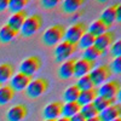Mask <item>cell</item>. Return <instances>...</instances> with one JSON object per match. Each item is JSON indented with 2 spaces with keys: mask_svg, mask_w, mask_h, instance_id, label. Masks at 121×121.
Masks as SVG:
<instances>
[{
  "mask_svg": "<svg viewBox=\"0 0 121 121\" xmlns=\"http://www.w3.org/2000/svg\"><path fill=\"white\" fill-rule=\"evenodd\" d=\"M79 93H80V90L78 88V86L76 85H70L63 93V98L65 100V103L67 102H76Z\"/></svg>",
  "mask_w": 121,
  "mask_h": 121,
  "instance_id": "d4e9b609",
  "label": "cell"
},
{
  "mask_svg": "<svg viewBox=\"0 0 121 121\" xmlns=\"http://www.w3.org/2000/svg\"><path fill=\"white\" fill-rule=\"evenodd\" d=\"M121 115V105L119 103H115L113 105L108 107L103 112L98 113V117L100 121H113Z\"/></svg>",
  "mask_w": 121,
  "mask_h": 121,
  "instance_id": "5bb4252c",
  "label": "cell"
},
{
  "mask_svg": "<svg viewBox=\"0 0 121 121\" xmlns=\"http://www.w3.org/2000/svg\"><path fill=\"white\" fill-rule=\"evenodd\" d=\"M80 104L78 102H67L62 105V116L64 117H72L73 115L80 113Z\"/></svg>",
  "mask_w": 121,
  "mask_h": 121,
  "instance_id": "7402d4cb",
  "label": "cell"
},
{
  "mask_svg": "<svg viewBox=\"0 0 121 121\" xmlns=\"http://www.w3.org/2000/svg\"><path fill=\"white\" fill-rule=\"evenodd\" d=\"M121 21V4H116V22Z\"/></svg>",
  "mask_w": 121,
  "mask_h": 121,
  "instance_id": "d590c367",
  "label": "cell"
},
{
  "mask_svg": "<svg viewBox=\"0 0 121 121\" xmlns=\"http://www.w3.org/2000/svg\"><path fill=\"white\" fill-rule=\"evenodd\" d=\"M109 68H110V70H112V73H114V74H120V72H121V57L114 58L112 65H110Z\"/></svg>",
  "mask_w": 121,
  "mask_h": 121,
  "instance_id": "d6a6232c",
  "label": "cell"
},
{
  "mask_svg": "<svg viewBox=\"0 0 121 121\" xmlns=\"http://www.w3.org/2000/svg\"><path fill=\"white\" fill-rule=\"evenodd\" d=\"M110 53L112 56L116 57H121V40H116L114 41V44L112 45V48H110Z\"/></svg>",
  "mask_w": 121,
  "mask_h": 121,
  "instance_id": "1f68e13d",
  "label": "cell"
},
{
  "mask_svg": "<svg viewBox=\"0 0 121 121\" xmlns=\"http://www.w3.org/2000/svg\"><path fill=\"white\" fill-rule=\"evenodd\" d=\"M78 86V88L80 91H86V90H91V88H95V85L92 82V80L88 75H85V76H81L79 78L78 82L75 84Z\"/></svg>",
  "mask_w": 121,
  "mask_h": 121,
  "instance_id": "f1b7e54d",
  "label": "cell"
},
{
  "mask_svg": "<svg viewBox=\"0 0 121 121\" xmlns=\"http://www.w3.org/2000/svg\"><path fill=\"white\" fill-rule=\"evenodd\" d=\"M45 121H55V120H45Z\"/></svg>",
  "mask_w": 121,
  "mask_h": 121,
  "instance_id": "60d3db41",
  "label": "cell"
},
{
  "mask_svg": "<svg viewBox=\"0 0 121 121\" xmlns=\"http://www.w3.org/2000/svg\"><path fill=\"white\" fill-rule=\"evenodd\" d=\"M69 121H86V119L80 114V113H78V114H75V115H73L72 117L69 119Z\"/></svg>",
  "mask_w": 121,
  "mask_h": 121,
  "instance_id": "e575fe53",
  "label": "cell"
},
{
  "mask_svg": "<svg viewBox=\"0 0 121 121\" xmlns=\"http://www.w3.org/2000/svg\"><path fill=\"white\" fill-rule=\"evenodd\" d=\"M115 102H116V98L108 99V98H104V97H99V96H97V98L92 102V104H93V107L96 108L97 112L100 113V112H103L104 109H107L108 107L115 104Z\"/></svg>",
  "mask_w": 121,
  "mask_h": 121,
  "instance_id": "603a6c76",
  "label": "cell"
},
{
  "mask_svg": "<svg viewBox=\"0 0 121 121\" xmlns=\"http://www.w3.org/2000/svg\"><path fill=\"white\" fill-rule=\"evenodd\" d=\"M86 121H100L98 116H95V117H91V119H87Z\"/></svg>",
  "mask_w": 121,
  "mask_h": 121,
  "instance_id": "f35d334b",
  "label": "cell"
},
{
  "mask_svg": "<svg viewBox=\"0 0 121 121\" xmlns=\"http://www.w3.org/2000/svg\"><path fill=\"white\" fill-rule=\"evenodd\" d=\"M27 0H9V6L7 9L11 11L12 13L19 12L24 9V6L27 5Z\"/></svg>",
  "mask_w": 121,
  "mask_h": 121,
  "instance_id": "4dcf8cb0",
  "label": "cell"
},
{
  "mask_svg": "<svg viewBox=\"0 0 121 121\" xmlns=\"http://www.w3.org/2000/svg\"><path fill=\"white\" fill-rule=\"evenodd\" d=\"M9 6V0H0V11H4Z\"/></svg>",
  "mask_w": 121,
  "mask_h": 121,
  "instance_id": "8d00e7d4",
  "label": "cell"
},
{
  "mask_svg": "<svg viewBox=\"0 0 121 121\" xmlns=\"http://www.w3.org/2000/svg\"><path fill=\"white\" fill-rule=\"evenodd\" d=\"M15 91L10 85H1L0 86V105H5L11 102L15 97Z\"/></svg>",
  "mask_w": 121,
  "mask_h": 121,
  "instance_id": "d6986e66",
  "label": "cell"
},
{
  "mask_svg": "<svg viewBox=\"0 0 121 121\" xmlns=\"http://www.w3.org/2000/svg\"><path fill=\"white\" fill-rule=\"evenodd\" d=\"M98 19H100V21H102L105 26H108V27L112 26L116 21V4L107 7L102 12V15H100V17Z\"/></svg>",
  "mask_w": 121,
  "mask_h": 121,
  "instance_id": "ac0fdd59",
  "label": "cell"
},
{
  "mask_svg": "<svg viewBox=\"0 0 121 121\" xmlns=\"http://www.w3.org/2000/svg\"><path fill=\"white\" fill-rule=\"evenodd\" d=\"M95 39H96V38H95L92 34H90L88 32H86L81 38H80L79 41H78V47L86 50V48H88V47H91V46H93V45H95Z\"/></svg>",
  "mask_w": 121,
  "mask_h": 121,
  "instance_id": "83f0119b",
  "label": "cell"
},
{
  "mask_svg": "<svg viewBox=\"0 0 121 121\" xmlns=\"http://www.w3.org/2000/svg\"><path fill=\"white\" fill-rule=\"evenodd\" d=\"M65 28L62 24H55L46 29V32L43 35V43L46 46H53L58 43H60L64 39Z\"/></svg>",
  "mask_w": 121,
  "mask_h": 121,
  "instance_id": "6da1fadb",
  "label": "cell"
},
{
  "mask_svg": "<svg viewBox=\"0 0 121 121\" xmlns=\"http://www.w3.org/2000/svg\"><path fill=\"white\" fill-rule=\"evenodd\" d=\"M27 12L24 11V10H22V11H19V12H16V13H12L11 16H10L9 18V21H7V26L10 28H12L13 30H16V32L19 33V30H21L24 21H26V18H27Z\"/></svg>",
  "mask_w": 121,
  "mask_h": 121,
  "instance_id": "2e32d148",
  "label": "cell"
},
{
  "mask_svg": "<svg viewBox=\"0 0 121 121\" xmlns=\"http://www.w3.org/2000/svg\"><path fill=\"white\" fill-rule=\"evenodd\" d=\"M113 121H121V119H120V117H117V119H115V120H113Z\"/></svg>",
  "mask_w": 121,
  "mask_h": 121,
  "instance_id": "ab89813d",
  "label": "cell"
},
{
  "mask_svg": "<svg viewBox=\"0 0 121 121\" xmlns=\"http://www.w3.org/2000/svg\"><path fill=\"white\" fill-rule=\"evenodd\" d=\"M115 41V33L114 32H110V30H108V32L100 34L99 36H96L95 39V46L100 50V51L105 52V50L112 46Z\"/></svg>",
  "mask_w": 121,
  "mask_h": 121,
  "instance_id": "8fae6325",
  "label": "cell"
},
{
  "mask_svg": "<svg viewBox=\"0 0 121 121\" xmlns=\"http://www.w3.org/2000/svg\"><path fill=\"white\" fill-rule=\"evenodd\" d=\"M78 50V44H73L62 40L55 48V57L57 62H64V60L69 59L70 56L76 52Z\"/></svg>",
  "mask_w": 121,
  "mask_h": 121,
  "instance_id": "277c9868",
  "label": "cell"
},
{
  "mask_svg": "<svg viewBox=\"0 0 121 121\" xmlns=\"http://www.w3.org/2000/svg\"><path fill=\"white\" fill-rule=\"evenodd\" d=\"M75 60L73 58H69L64 62H62V64L59 65L58 68V76L63 80H68L70 78L74 76V64H75Z\"/></svg>",
  "mask_w": 121,
  "mask_h": 121,
  "instance_id": "9a60e30c",
  "label": "cell"
},
{
  "mask_svg": "<svg viewBox=\"0 0 121 121\" xmlns=\"http://www.w3.org/2000/svg\"><path fill=\"white\" fill-rule=\"evenodd\" d=\"M43 26V18L40 15H32L26 18V21L21 28V34L24 38H29L32 36L33 34H35L38 30L41 28Z\"/></svg>",
  "mask_w": 121,
  "mask_h": 121,
  "instance_id": "3957f363",
  "label": "cell"
},
{
  "mask_svg": "<svg viewBox=\"0 0 121 121\" xmlns=\"http://www.w3.org/2000/svg\"><path fill=\"white\" fill-rule=\"evenodd\" d=\"M98 93H97V88H91V90H86V91H80L79 97L76 102L80 104V107L86 105V104H91L93 100L97 98Z\"/></svg>",
  "mask_w": 121,
  "mask_h": 121,
  "instance_id": "e0dca14e",
  "label": "cell"
},
{
  "mask_svg": "<svg viewBox=\"0 0 121 121\" xmlns=\"http://www.w3.org/2000/svg\"><path fill=\"white\" fill-rule=\"evenodd\" d=\"M62 105L63 103L59 100H55V102L47 104L43 112L45 120H57L58 117L62 116Z\"/></svg>",
  "mask_w": 121,
  "mask_h": 121,
  "instance_id": "30bf717a",
  "label": "cell"
},
{
  "mask_svg": "<svg viewBox=\"0 0 121 121\" xmlns=\"http://www.w3.org/2000/svg\"><path fill=\"white\" fill-rule=\"evenodd\" d=\"M48 90V81L44 78H36L29 82L26 88V95L29 98H38Z\"/></svg>",
  "mask_w": 121,
  "mask_h": 121,
  "instance_id": "7a4b0ae2",
  "label": "cell"
},
{
  "mask_svg": "<svg viewBox=\"0 0 121 121\" xmlns=\"http://www.w3.org/2000/svg\"><path fill=\"white\" fill-rule=\"evenodd\" d=\"M86 32H87V26L84 22H76L73 26H70L68 29H65L63 40L69 41V43H73V44H78L80 38H81Z\"/></svg>",
  "mask_w": 121,
  "mask_h": 121,
  "instance_id": "8992f818",
  "label": "cell"
},
{
  "mask_svg": "<svg viewBox=\"0 0 121 121\" xmlns=\"http://www.w3.org/2000/svg\"><path fill=\"white\" fill-rule=\"evenodd\" d=\"M120 88H121V85H120L119 80H108L107 82L100 85L99 88H97V93L99 97L112 99L119 95Z\"/></svg>",
  "mask_w": 121,
  "mask_h": 121,
  "instance_id": "ba28073f",
  "label": "cell"
},
{
  "mask_svg": "<svg viewBox=\"0 0 121 121\" xmlns=\"http://www.w3.org/2000/svg\"><path fill=\"white\" fill-rule=\"evenodd\" d=\"M27 115H28L27 107L24 104H17L7 110L6 119L7 121H22Z\"/></svg>",
  "mask_w": 121,
  "mask_h": 121,
  "instance_id": "4fadbf2b",
  "label": "cell"
},
{
  "mask_svg": "<svg viewBox=\"0 0 121 121\" xmlns=\"http://www.w3.org/2000/svg\"><path fill=\"white\" fill-rule=\"evenodd\" d=\"M55 121H69V117L60 116V117H58V119H57V120H55Z\"/></svg>",
  "mask_w": 121,
  "mask_h": 121,
  "instance_id": "74e56055",
  "label": "cell"
},
{
  "mask_svg": "<svg viewBox=\"0 0 121 121\" xmlns=\"http://www.w3.org/2000/svg\"><path fill=\"white\" fill-rule=\"evenodd\" d=\"M95 65H96V62H93V60H87L84 58L76 59L74 64V76L79 79L81 76L88 75L91 73V70L95 68Z\"/></svg>",
  "mask_w": 121,
  "mask_h": 121,
  "instance_id": "9c48e42d",
  "label": "cell"
},
{
  "mask_svg": "<svg viewBox=\"0 0 121 121\" xmlns=\"http://www.w3.org/2000/svg\"><path fill=\"white\" fill-rule=\"evenodd\" d=\"M32 78L30 76H27L22 73H17V74H13V76L10 79V86L13 88V91H23L27 88V86L29 85V82L32 81Z\"/></svg>",
  "mask_w": 121,
  "mask_h": 121,
  "instance_id": "7c38bea8",
  "label": "cell"
},
{
  "mask_svg": "<svg viewBox=\"0 0 121 121\" xmlns=\"http://www.w3.org/2000/svg\"><path fill=\"white\" fill-rule=\"evenodd\" d=\"M13 67L10 63H1L0 64V85L3 82L9 81L13 76Z\"/></svg>",
  "mask_w": 121,
  "mask_h": 121,
  "instance_id": "cb8c5ba5",
  "label": "cell"
},
{
  "mask_svg": "<svg viewBox=\"0 0 121 121\" xmlns=\"http://www.w3.org/2000/svg\"><path fill=\"white\" fill-rule=\"evenodd\" d=\"M40 4H41V6L45 7V9H53L58 4V0H43Z\"/></svg>",
  "mask_w": 121,
  "mask_h": 121,
  "instance_id": "836d02e7",
  "label": "cell"
},
{
  "mask_svg": "<svg viewBox=\"0 0 121 121\" xmlns=\"http://www.w3.org/2000/svg\"><path fill=\"white\" fill-rule=\"evenodd\" d=\"M17 34H18V32L13 30L12 28H10L7 24H5L0 28V43L7 44L10 41H12V40L17 36Z\"/></svg>",
  "mask_w": 121,
  "mask_h": 121,
  "instance_id": "44dd1931",
  "label": "cell"
},
{
  "mask_svg": "<svg viewBox=\"0 0 121 121\" xmlns=\"http://www.w3.org/2000/svg\"><path fill=\"white\" fill-rule=\"evenodd\" d=\"M108 29H109V27L105 26L100 19H96L95 22L90 24V27H87V32L96 38V36H99L100 34L108 32Z\"/></svg>",
  "mask_w": 121,
  "mask_h": 121,
  "instance_id": "ffe728a7",
  "label": "cell"
},
{
  "mask_svg": "<svg viewBox=\"0 0 121 121\" xmlns=\"http://www.w3.org/2000/svg\"><path fill=\"white\" fill-rule=\"evenodd\" d=\"M41 68V59L38 56H30L22 60L19 65V73L32 78L38 70Z\"/></svg>",
  "mask_w": 121,
  "mask_h": 121,
  "instance_id": "52a82bcc",
  "label": "cell"
},
{
  "mask_svg": "<svg viewBox=\"0 0 121 121\" xmlns=\"http://www.w3.org/2000/svg\"><path fill=\"white\" fill-rule=\"evenodd\" d=\"M112 70H110L109 65L107 64H103V65H98V67H95L91 73L88 74V76L91 78L92 82L95 86H98V85H103L104 82H107L108 80L112 78Z\"/></svg>",
  "mask_w": 121,
  "mask_h": 121,
  "instance_id": "5b68a950",
  "label": "cell"
},
{
  "mask_svg": "<svg viewBox=\"0 0 121 121\" xmlns=\"http://www.w3.org/2000/svg\"><path fill=\"white\" fill-rule=\"evenodd\" d=\"M0 86H1V85H0Z\"/></svg>",
  "mask_w": 121,
  "mask_h": 121,
  "instance_id": "b9f144b4",
  "label": "cell"
},
{
  "mask_svg": "<svg viewBox=\"0 0 121 121\" xmlns=\"http://www.w3.org/2000/svg\"><path fill=\"white\" fill-rule=\"evenodd\" d=\"M82 4H84L82 0H65V1H63L62 9H63L64 12L73 13V12H75Z\"/></svg>",
  "mask_w": 121,
  "mask_h": 121,
  "instance_id": "4316f807",
  "label": "cell"
},
{
  "mask_svg": "<svg viewBox=\"0 0 121 121\" xmlns=\"http://www.w3.org/2000/svg\"><path fill=\"white\" fill-rule=\"evenodd\" d=\"M104 52L103 51H100V50H98L95 45L93 46H91L86 50H84V53H82V58L84 59H87V60H95L99 57V56H102Z\"/></svg>",
  "mask_w": 121,
  "mask_h": 121,
  "instance_id": "484cf974",
  "label": "cell"
},
{
  "mask_svg": "<svg viewBox=\"0 0 121 121\" xmlns=\"http://www.w3.org/2000/svg\"><path fill=\"white\" fill-rule=\"evenodd\" d=\"M80 114H81L86 120L87 119H91V117H95V116H98V112L96 110V108L93 107V104H86V105H82L80 108Z\"/></svg>",
  "mask_w": 121,
  "mask_h": 121,
  "instance_id": "f546056e",
  "label": "cell"
}]
</instances>
